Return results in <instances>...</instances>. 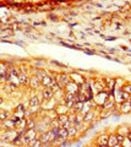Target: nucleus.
<instances>
[{
	"label": "nucleus",
	"instance_id": "nucleus-1",
	"mask_svg": "<svg viewBox=\"0 0 131 147\" xmlns=\"http://www.w3.org/2000/svg\"><path fill=\"white\" fill-rule=\"evenodd\" d=\"M54 80H56L60 90H62V88H65L66 85L70 82V76L66 75V74H60V75H58L56 77H54Z\"/></svg>",
	"mask_w": 131,
	"mask_h": 147
},
{
	"label": "nucleus",
	"instance_id": "nucleus-2",
	"mask_svg": "<svg viewBox=\"0 0 131 147\" xmlns=\"http://www.w3.org/2000/svg\"><path fill=\"white\" fill-rule=\"evenodd\" d=\"M66 93H71V94H74V96H76L79 93V91H80V85H77V84H75V82H72V81H70L69 84L66 85Z\"/></svg>",
	"mask_w": 131,
	"mask_h": 147
},
{
	"label": "nucleus",
	"instance_id": "nucleus-3",
	"mask_svg": "<svg viewBox=\"0 0 131 147\" xmlns=\"http://www.w3.org/2000/svg\"><path fill=\"white\" fill-rule=\"evenodd\" d=\"M70 76V79L72 80V82H75V84H77V85H82L85 84V79L81 75H79V74H76V72H72Z\"/></svg>",
	"mask_w": 131,
	"mask_h": 147
},
{
	"label": "nucleus",
	"instance_id": "nucleus-4",
	"mask_svg": "<svg viewBox=\"0 0 131 147\" xmlns=\"http://www.w3.org/2000/svg\"><path fill=\"white\" fill-rule=\"evenodd\" d=\"M9 75V67L5 63H0V79H6Z\"/></svg>",
	"mask_w": 131,
	"mask_h": 147
},
{
	"label": "nucleus",
	"instance_id": "nucleus-5",
	"mask_svg": "<svg viewBox=\"0 0 131 147\" xmlns=\"http://www.w3.org/2000/svg\"><path fill=\"white\" fill-rule=\"evenodd\" d=\"M42 96H43V99L44 100H49V99L53 98L54 92L50 88H49V87H46V88L43 90V92H42Z\"/></svg>",
	"mask_w": 131,
	"mask_h": 147
},
{
	"label": "nucleus",
	"instance_id": "nucleus-6",
	"mask_svg": "<svg viewBox=\"0 0 131 147\" xmlns=\"http://www.w3.org/2000/svg\"><path fill=\"white\" fill-rule=\"evenodd\" d=\"M120 110H121V113H124V114L131 113V103L129 102V100H125V102H123V103H121V105H120Z\"/></svg>",
	"mask_w": 131,
	"mask_h": 147
},
{
	"label": "nucleus",
	"instance_id": "nucleus-7",
	"mask_svg": "<svg viewBox=\"0 0 131 147\" xmlns=\"http://www.w3.org/2000/svg\"><path fill=\"white\" fill-rule=\"evenodd\" d=\"M108 137H109V135H107V134L99 135L98 139H97V145L98 146H105V145H108Z\"/></svg>",
	"mask_w": 131,
	"mask_h": 147
},
{
	"label": "nucleus",
	"instance_id": "nucleus-8",
	"mask_svg": "<svg viewBox=\"0 0 131 147\" xmlns=\"http://www.w3.org/2000/svg\"><path fill=\"white\" fill-rule=\"evenodd\" d=\"M1 125L6 129V130H13L16 126H15V124H13V121L11 120V119H6V120H4L1 121Z\"/></svg>",
	"mask_w": 131,
	"mask_h": 147
},
{
	"label": "nucleus",
	"instance_id": "nucleus-9",
	"mask_svg": "<svg viewBox=\"0 0 131 147\" xmlns=\"http://www.w3.org/2000/svg\"><path fill=\"white\" fill-rule=\"evenodd\" d=\"M130 132H131V130H130L128 126H120V127L118 129V131H116V134L124 136V137H128Z\"/></svg>",
	"mask_w": 131,
	"mask_h": 147
},
{
	"label": "nucleus",
	"instance_id": "nucleus-10",
	"mask_svg": "<svg viewBox=\"0 0 131 147\" xmlns=\"http://www.w3.org/2000/svg\"><path fill=\"white\" fill-rule=\"evenodd\" d=\"M91 110H92L91 100H87V102H85V103H83V108H82V110H81V113H80V114H82V115H85L86 113L91 112Z\"/></svg>",
	"mask_w": 131,
	"mask_h": 147
},
{
	"label": "nucleus",
	"instance_id": "nucleus-11",
	"mask_svg": "<svg viewBox=\"0 0 131 147\" xmlns=\"http://www.w3.org/2000/svg\"><path fill=\"white\" fill-rule=\"evenodd\" d=\"M40 85V80L38 79L37 76H33L30 79V86L32 87V88H37V87Z\"/></svg>",
	"mask_w": 131,
	"mask_h": 147
},
{
	"label": "nucleus",
	"instance_id": "nucleus-12",
	"mask_svg": "<svg viewBox=\"0 0 131 147\" xmlns=\"http://www.w3.org/2000/svg\"><path fill=\"white\" fill-rule=\"evenodd\" d=\"M26 137L27 139H28L30 141L31 140H33V139H36V137H37V131L34 130V129H30V130H27L26 131Z\"/></svg>",
	"mask_w": 131,
	"mask_h": 147
},
{
	"label": "nucleus",
	"instance_id": "nucleus-13",
	"mask_svg": "<svg viewBox=\"0 0 131 147\" xmlns=\"http://www.w3.org/2000/svg\"><path fill=\"white\" fill-rule=\"evenodd\" d=\"M59 139H61L62 141H66L69 139V132H67L66 129H62V127L59 129Z\"/></svg>",
	"mask_w": 131,
	"mask_h": 147
},
{
	"label": "nucleus",
	"instance_id": "nucleus-14",
	"mask_svg": "<svg viewBox=\"0 0 131 147\" xmlns=\"http://www.w3.org/2000/svg\"><path fill=\"white\" fill-rule=\"evenodd\" d=\"M19 80H20V84H22V85H25V86L30 85V79L27 77L26 74L20 72V75H19Z\"/></svg>",
	"mask_w": 131,
	"mask_h": 147
},
{
	"label": "nucleus",
	"instance_id": "nucleus-15",
	"mask_svg": "<svg viewBox=\"0 0 131 147\" xmlns=\"http://www.w3.org/2000/svg\"><path fill=\"white\" fill-rule=\"evenodd\" d=\"M52 82H53V79H52V77L49 76V75H46V76H44L43 79H42V81H40V84H42L44 87H49Z\"/></svg>",
	"mask_w": 131,
	"mask_h": 147
},
{
	"label": "nucleus",
	"instance_id": "nucleus-16",
	"mask_svg": "<svg viewBox=\"0 0 131 147\" xmlns=\"http://www.w3.org/2000/svg\"><path fill=\"white\" fill-rule=\"evenodd\" d=\"M115 145H118L116 135H109V137H108V146H109V147H114Z\"/></svg>",
	"mask_w": 131,
	"mask_h": 147
},
{
	"label": "nucleus",
	"instance_id": "nucleus-17",
	"mask_svg": "<svg viewBox=\"0 0 131 147\" xmlns=\"http://www.w3.org/2000/svg\"><path fill=\"white\" fill-rule=\"evenodd\" d=\"M27 146L28 147H42V142H40V140L38 139V137H36V139L31 140Z\"/></svg>",
	"mask_w": 131,
	"mask_h": 147
},
{
	"label": "nucleus",
	"instance_id": "nucleus-18",
	"mask_svg": "<svg viewBox=\"0 0 131 147\" xmlns=\"http://www.w3.org/2000/svg\"><path fill=\"white\" fill-rule=\"evenodd\" d=\"M113 108H114V102L112 99H109L108 102H105V104L103 107H101V110H112Z\"/></svg>",
	"mask_w": 131,
	"mask_h": 147
},
{
	"label": "nucleus",
	"instance_id": "nucleus-19",
	"mask_svg": "<svg viewBox=\"0 0 131 147\" xmlns=\"http://www.w3.org/2000/svg\"><path fill=\"white\" fill-rule=\"evenodd\" d=\"M39 103H40V100H39L38 97H36V96L31 98V100H30V105L32 108H38L39 107Z\"/></svg>",
	"mask_w": 131,
	"mask_h": 147
},
{
	"label": "nucleus",
	"instance_id": "nucleus-20",
	"mask_svg": "<svg viewBox=\"0 0 131 147\" xmlns=\"http://www.w3.org/2000/svg\"><path fill=\"white\" fill-rule=\"evenodd\" d=\"M94 119V112L93 110H91V112H88V113H86L85 115H83V121H92Z\"/></svg>",
	"mask_w": 131,
	"mask_h": 147
},
{
	"label": "nucleus",
	"instance_id": "nucleus-21",
	"mask_svg": "<svg viewBox=\"0 0 131 147\" xmlns=\"http://www.w3.org/2000/svg\"><path fill=\"white\" fill-rule=\"evenodd\" d=\"M77 131H79V129L76 127L75 125H72L71 127L67 129V132H69V139H70V137H74L76 134H77Z\"/></svg>",
	"mask_w": 131,
	"mask_h": 147
},
{
	"label": "nucleus",
	"instance_id": "nucleus-22",
	"mask_svg": "<svg viewBox=\"0 0 131 147\" xmlns=\"http://www.w3.org/2000/svg\"><path fill=\"white\" fill-rule=\"evenodd\" d=\"M58 120H59V123L61 124H65L66 121H69V115H67V114H60V115H58Z\"/></svg>",
	"mask_w": 131,
	"mask_h": 147
},
{
	"label": "nucleus",
	"instance_id": "nucleus-23",
	"mask_svg": "<svg viewBox=\"0 0 131 147\" xmlns=\"http://www.w3.org/2000/svg\"><path fill=\"white\" fill-rule=\"evenodd\" d=\"M30 129H36V121L33 119H27V124H26V130Z\"/></svg>",
	"mask_w": 131,
	"mask_h": 147
},
{
	"label": "nucleus",
	"instance_id": "nucleus-24",
	"mask_svg": "<svg viewBox=\"0 0 131 147\" xmlns=\"http://www.w3.org/2000/svg\"><path fill=\"white\" fill-rule=\"evenodd\" d=\"M66 110H67V108H66L65 104L64 105H59L58 108H55V112L58 113V115H60V114H66Z\"/></svg>",
	"mask_w": 131,
	"mask_h": 147
},
{
	"label": "nucleus",
	"instance_id": "nucleus-25",
	"mask_svg": "<svg viewBox=\"0 0 131 147\" xmlns=\"http://www.w3.org/2000/svg\"><path fill=\"white\" fill-rule=\"evenodd\" d=\"M105 84L108 85V88L109 90H114V86H115V80H113V79H107L105 80Z\"/></svg>",
	"mask_w": 131,
	"mask_h": 147
},
{
	"label": "nucleus",
	"instance_id": "nucleus-26",
	"mask_svg": "<svg viewBox=\"0 0 131 147\" xmlns=\"http://www.w3.org/2000/svg\"><path fill=\"white\" fill-rule=\"evenodd\" d=\"M64 100L65 102H70V100H75V96L71 94V93H66L64 96Z\"/></svg>",
	"mask_w": 131,
	"mask_h": 147
},
{
	"label": "nucleus",
	"instance_id": "nucleus-27",
	"mask_svg": "<svg viewBox=\"0 0 131 147\" xmlns=\"http://www.w3.org/2000/svg\"><path fill=\"white\" fill-rule=\"evenodd\" d=\"M46 75H47V72L44 71V70H37V75H36V76H37L40 81H42V79H43V77L46 76Z\"/></svg>",
	"mask_w": 131,
	"mask_h": 147
},
{
	"label": "nucleus",
	"instance_id": "nucleus-28",
	"mask_svg": "<svg viewBox=\"0 0 131 147\" xmlns=\"http://www.w3.org/2000/svg\"><path fill=\"white\" fill-rule=\"evenodd\" d=\"M121 90H123L124 92H126V93H129L131 96V85H124L123 87H121Z\"/></svg>",
	"mask_w": 131,
	"mask_h": 147
},
{
	"label": "nucleus",
	"instance_id": "nucleus-29",
	"mask_svg": "<svg viewBox=\"0 0 131 147\" xmlns=\"http://www.w3.org/2000/svg\"><path fill=\"white\" fill-rule=\"evenodd\" d=\"M121 146H123V147H131V142H130V140L128 139V137H125V140L123 141Z\"/></svg>",
	"mask_w": 131,
	"mask_h": 147
},
{
	"label": "nucleus",
	"instance_id": "nucleus-30",
	"mask_svg": "<svg viewBox=\"0 0 131 147\" xmlns=\"http://www.w3.org/2000/svg\"><path fill=\"white\" fill-rule=\"evenodd\" d=\"M6 119H9V117H7V114L5 112L0 113V121H4V120H6Z\"/></svg>",
	"mask_w": 131,
	"mask_h": 147
},
{
	"label": "nucleus",
	"instance_id": "nucleus-31",
	"mask_svg": "<svg viewBox=\"0 0 131 147\" xmlns=\"http://www.w3.org/2000/svg\"><path fill=\"white\" fill-rule=\"evenodd\" d=\"M71 126H72V123H70V121H66L65 124H62V125H61V127H62V129H66V130H67L69 127H71Z\"/></svg>",
	"mask_w": 131,
	"mask_h": 147
},
{
	"label": "nucleus",
	"instance_id": "nucleus-32",
	"mask_svg": "<svg viewBox=\"0 0 131 147\" xmlns=\"http://www.w3.org/2000/svg\"><path fill=\"white\" fill-rule=\"evenodd\" d=\"M116 140H118V144H123V141L125 140V137L124 136H121V135H118V134H116Z\"/></svg>",
	"mask_w": 131,
	"mask_h": 147
},
{
	"label": "nucleus",
	"instance_id": "nucleus-33",
	"mask_svg": "<svg viewBox=\"0 0 131 147\" xmlns=\"http://www.w3.org/2000/svg\"><path fill=\"white\" fill-rule=\"evenodd\" d=\"M69 145H70V142H67V141H62L60 146H61V147H66V146H69Z\"/></svg>",
	"mask_w": 131,
	"mask_h": 147
},
{
	"label": "nucleus",
	"instance_id": "nucleus-34",
	"mask_svg": "<svg viewBox=\"0 0 131 147\" xmlns=\"http://www.w3.org/2000/svg\"><path fill=\"white\" fill-rule=\"evenodd\" d=\"M49 17H50L52 20H54V21H56V20H58V17H56V16H54V15H50Z\"/></svg>",
	"mask_w": 131,
	"mask_h": 147
},
{
	"label": "nucleus",
	"instance_id": "nucleus-35",
	"mask_svg": "<svg viewBox=\"0 0 131 147\" xmlns=\"http://www.w3.org/2000/svg\"><path fill=\"white\" fill-rule=\"evenodd\" d=\"M128 139L130 140V142H131V132H130V134H129V136H128Z\"/></svg>",
	"mask_w": 131,
	"mask_h": 147
},
{
	"label": "nucleus",
	"instance_id": "nucleus-36",
	"mask_svg": "<svg viewBox=\"0 0 131 147\" xmlns=\"http://www.w3.org/2000/svg\"><path fill=\"white\" fill-rule=\"evenodd\" d=\"M97 147H109L108 145H105V146H97Z\"/></svg>",
	"mask_w": 131,
	"mask_h": 147
},
{
	"label": "nucleus",
	"instance_id": "nucleus-37",
	"mask_svg": "<svg viewBox=\"0 0 131 147\" xmlns=\"http://www.w3.org/2000/svg\"><path fill=\"white\" fill-rule=\"evenodd\" d=\"M1 103H3V98H1V97H0V104H1Z\"/></svg>",
	"mask_w": 131,
	"mask_h": 147
},
{
	"label": "nucleus",
	"instance_id": "nucleus-38",
	"mask_svg": "<svg viewBox=\"0 0 131 147\" xmlns=\"http://www.w3.org/2000/svg\"><path fill=\"white\" fill-rule=\"evenodd\" d=\"M129 102H130V103H131V98H130V99H129Z\"/></svg>",
	"mask_w": 131,
	"mask_h": 147
},
{
	"label": "nucleus",
	"instance_id": "nucleus-39",
	"mask_svg": "<svg viewBox=\"0 0 131 147\" xmlns=\"http://www.w3.org/2000/svg\"><path fill=\"white\" fill-rule=\"evenodd\" d=\"M0 125H1V121H0Z\"/></svg>",
	"mask_w": 131,
	"mask_h": 147
},
{
	"label": "nucleus",
	"instance_id": "nucleus-40",
	"mask_svg": "<svg viewBox=\"0 0 131 147\" xmlns=\"http://www.w3.org/2000/svg\"><path fill=\"white\" fill-rule=\"evenodd\" d=\"M0 129H1V125H0Z\"/></svg>",
	"mask_w": 131,
	"mask_h": 147
}]
</instances>
